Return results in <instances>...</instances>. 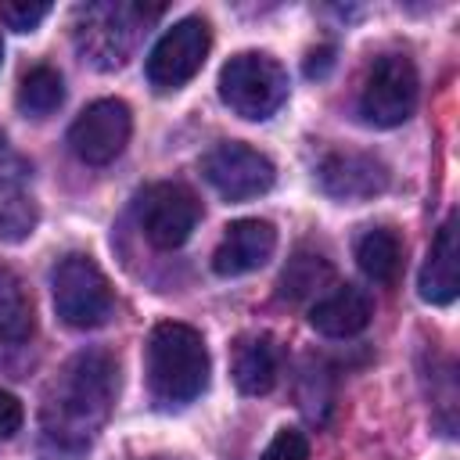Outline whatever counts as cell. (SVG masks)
I'll return each mask as SVG.
<instances>
[{"label":"cell","instance_id":"ba28073f","mask_svg":"<svg viewBox=\"0 0 460 460\" xmlns=\"http://www.w3.org/2000/svg\"><path fill=\"white\" fill-rule=\"evenodd\" d=\"M201 172H205V180L212 183V190L223 194L226 201L259 198V194H266V190L273 187V180H277L273 162H270L262 151H255V147H248V144H241V140H223V144H216V147L201 158Z\"/></svg>","mask_w":460,"mask_h":460},{"label":"cell","instance_id":"d4e9b609","mask_svg":"<svg viewBox=\"0 0 460 460\" xmlns=\"http://www.w3.org/2000/svg\"><path fill=\"white\" fill-rule=\"evenodd\" d=\"M0 147H4V126H0Z\"/></svg>","mask_w":460,"mask_h":460},{"label":"cell","instance_id":"52a82bcc","mask_svg":"<svg viewBox=\"0 0 460 460\" xmlns=\"http://www.w3.org/2000/svg\"><path fill=\"white\" fill-rule=\"evenodd\" d=\"M137 219H140L144 237L155 248L172 252L194 234V226L201 219V201L183 183H169V180L165 183H151V187L140 190Z\"/></svg>","mask_w":460,"mask_h":460},{"label":"cell","instance_id":"d6986e66","mask_svg":"<svg viewBox=\"0 0 460 460\" xmlns=\"http://www.w3.org/2000/svg\"><path fill=\"white\" fill-rule=\"evenodd\" d=\"M36 223H40V208L32 194L22 183L0 176V241L18 244L36 230Z\"/></svg>","mask_w":460,"mask_h":460},{"label":"cell","instance_id":"ffe728a7","mask_svg":"<svg viewBox=\"0 0 460 460\" xmlns=\"http://www.w3.org/2000/svg\"><path fill=\"white\" fill-rule=\"evenodd\" d=\"M47 14H50V4H29V0L0 4V22L14 32H32Z\"/></svg>","mask_w":460,"mask_h":460},{"label":"cell","instance_id":"7402d4cb","mask_svg":"<svg viewBox=\"0 0 460 460\" xmlns=\"http://www.w3.org/2000/svg\"><path fill=\"white\" fill-rule=\"evenodd\" d=\"M22 420H25L22 402H18L11 392L0 388V438H11V435L22 428Z\"/></svg>","mask_w":460,"mask_h":460},{"label":"cell","instance_id":"9a60e30c","mask_svg":"<svg viewBox=\"0 0 460 460\" xmlns=\"http://www.w3.org/2000/svg\"><path fill=\"white\" fill-rule=\"evenodd\" d=\"M356 262L374 284H392L402 270V241L388 226H370L356 241Z\"/></svg>","mask_w":460,"mask_h":460},{"label":"cell","instance_id":"9c48e42d","mask_svg":"<svg viewBox=\"0 0 460 460\" xmlns=\"http://www.w3.org/2000/svg\"><path fill=\"white\" fill-rule=\"evenodd\" d=\"M133 133L129 104L119 97H101L79 111V119L68 129V144L79 162L86 165H108L122 155Z\"/></svg>","mask_w":460,"mask_h":460},{"label":"cell","instance_id":"603a6c76","mask_svg":"<svg viewBox=\"0 0 460 460\" xmlns=\"http://www.w3.org/2000/svg\"><path fill=\"white\" fill-rule=\"evenodd\" d=\"M334 68V47H316V50H309V58H305V75L309 79H320V75H327Z\"/></svg>","mask_w":460,"mask_h":460},{"label":"cell","instance_id":"e0dca14e","mask_svg":"<svg viewBox=\"0 0 460 460\" xmlns=\"http://www.w3.org/2000/svg\"><path fill=\"white\" fill-rule=\"evenodd\" d=\"M36 331L32 298L22 284V277L7 266H0V338L4 341H29Z\"/></svg>","mask_w":460,"mask_h":460},{"label":"cell","instance_id":"5bb4252c","mask_svg":"<svg viewBox=\"0 0 460 460\" xmlns=\"http://www.w3.org/2000/svg\"><path fill=\"white\" fill-rule=\"evenodd\" d=\"M277 345L270 334L241 338L234 349V385L244 395H266L277 385Z\"/></svg>","mask_w":460,"mask_h":460},{"label":"cell","instance_id":"3957f363","mask_svg":"<svg viewBox=\"0 0 460 460\" xmlns=\"http://www.w3.org/2000/svg\"><path fill=\"white\" fill-rule=\"evenodd\" d=\"M219 97L234 115L262 122L288 101V72L262 50H241L219 68Z\"/></svg>","mask_w":460,"mask_h":460},{"label":"cell","instance_id":"30bf717a","mask_svg":"<svg viewBox=\"0 0 460 460\" xmlns=\"http://www.w3.org/2000/svg\"><path fill=\"white\" fill-rule=\"evenodd\" d=\"M316 176H320L323 194L338 201H367V198L385 194L392 183L388 165L367 151H331L320 162Z\"/></svg>","mask_w":460,"mask_h":460},{"label":"cell","instance_id":"44dd1931","mask_svg":"<svg viewBox=\"0 0 460 460\" xmlns=\"http://www.w3.org/2000/svg\"><path fill=\"white\" fill-rule=\"evenodd\" d=\"M259 460H309V442H305L302 431L280 428V431L270 438V446L262 449Z\"/></svg>","mask_w":460,"mask_h":460},{"label":"cell","instance_id":"8fae6325","mask_svg":"<svg viewBox=\"0 0 460 460\" xmlns=\"http://www.w3.org/2000/svg\"><path fill=\"white\" fill-rule=\"evenodd\" d=\"M277 248V230L270 219H234L212 252V270L219 277H241L259 270Z\"/></svg>","mask_w":460,"mask_h":460},{"label":"cell","instance_id":"5b68a950","mask_svg":"<svg viewBox=\"0 0 460 460\" xmlns=\"http://www.w3.org/2000/svg\"><path fill=\"white\" fill-rule=\"evenodd\" d=\"M417 68L406 54H381L363 79L359 90V115L370 126H399L417 108Z\"/></svg>","mask_w":460,"mask_h":460},{"label":"cell","instance_id":"cb8c5ba5","mask_svg":"<svg viewBox=\"0 0 460 460\" xmlns=\"http://www.w3.org/2000/svg\"><path fill=\"white\" fill-rule=\"evenodd\" d=\"M151 460H180V456H151Z\"/></svg>","mask_w":460,"mask_h":460},{"label":"cell","instance_id":"2e32d148","mask_svg":"<svg viewBox=\"0 0 460 460\" xmlns=\"http://www.w3.org/2000/svg\"><path fill=\"white\" fill-rule=\"evenodd\" d=\"M334 280V266L316 255V252H298L288 259V266L280 270V280H277V295L284 302H305L313 295H320L327 284Z\"/></svg>","mask_w":460,"mask_h":460},{"label":"cell","instance_id":"8992f818","mask_svg":"<svg viewBox=\"0 0 460 460\" xmlns=\"http://www.w3.org/2000/svg\"><path fill=\"white\" fill-rule=\"evenodd\" d=\"M208 47H212L208 22L198 18V14L180 18L172 29L162 32V40L147 54V83L162 93L180 90L183 83H190L201 72V65L208 58Z\"/></svg>","mask_w":460,"mask_h":460},{"label":"cell","instance_id":"484cf974","mask_svg":"<svg viewBox=\"0 0 460 460\" xmlns=\"http://www.w3.org/2000/svg\"><path fill=\"white\" fill-rule=\"evenodd\" d=\"M0 61H4V43H0Z\"/></svg>","mask_w":460,"mask_h":460},{"label":"cell","instance_id":"ac0fdd59","mask_svg":"<svg viewBox=\"0 0 460 460\" xmlns=\"http://www.w3.org/2000/svg\"><path fill=\"white\" fill-rule=\"evenodd\" d=\"M61 101H65V79H61L58 68L36 65V68H29V72L22 75L18 97H14V104H18L22 115H29V119H47L50 111L61 108Z\"/></svg>","mask_w":460,"mask_h":460},{"label":"cell","instance_id":"4fadbf2b","mask_svg":"<svg viewBox=\"0 0 460 460\" xmlns=\"http://www.w3.org/2000/svg\"><path fill=\"white\" fill-rule=\"evenodd\" d=\"M374 316V298L356 284H338L334 291L320 295L309 309L313 331L327 338H352L359 334Z\"/></svg>","mask_w":460,"mask_h":460},{"label":"cell","instance_id":"7c38bea8","mask_svg":"<svg viewBox=\"0 0 460 460\" xmlns=\"http://www.w3.org/2000/svg\"><path fill=\"white\" fill-rule=\"evenodd\" d=\"M420 298L431 305H449L460 291V248H456V212L446 216V223L438 226L428 259L420 266Z\"/></svg>","mask_w":460,"mask_h":460},{"label":"cell","instance_id":"7a4b0ae2","mask_svg":"<svg viewBox=\"0 0 460 460\" xmlns=\"http://www.w3.org/2000/svg\"><path fill=\"white\" fill-rule=\"evenodd\" d=\"M147 385L162 406H187L208 388V349L190 323L165 320L147 334Z\"/></svg>","mask_w":460,"mask_h":460},{"label":"cell","instance_id":"277c9868","mask_svg":"<svg viewBox=\"0 0 460 460\" xmlns=\"http://www.w3.org/2000/svg\"><path fill=\"white\" fill-rule=\"evenodd\" d=\"M50 291L58 316L75 331L101 327L111 316V284L90 255H65L54 266Z\"/></svg>","mask_w":460,"mask_h":460},{"label":"cell","instance_id":"6da1fadb","mask_svg":"<svg viewBox=\"0 0 460 460\" xmlns=\"http://www.w3.org/2000/svg\"><path fill=\"white\" fill-rule=\"evenodd\" d=\"M119 392V367L108 352H79L54 381L43 402V431L54 446L79 453L104 424Z\"/></svg>","mask_w":460,"mask_h":460}]
</instances>
